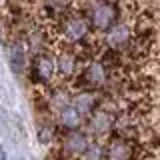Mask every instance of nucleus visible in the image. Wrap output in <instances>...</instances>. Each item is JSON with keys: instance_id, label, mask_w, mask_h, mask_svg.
Masks as SVG:
<instances>
[{"instance_id": "8", "label": "nucleus", "mask_w": 160, "mask_h": 160, "mask_svg": "<svg viewBox=\"0 0 160 160\" xmlns=\"http://www.w3.org/2000/svg\"><path fill=\"white\" fill-rule=\"evenodd\" d=\"M80 120H82V114H80L72 104L66 106L64 110H60V122H62L64 128H70V130L78 128L80 126Z\"/></svg>"}, {"instance_id": "3", "label": "nucleus", "mask_w": 160, "mask_h": 160, "mask_svg": "<svg viewBox=\"0 0 160 160\" xmlns=\"http://www.w3.org/2000/svg\"><path fill=\"white\" fill-rule=\"evenodd\" d=\"M90 32V22L82 16H70L66 22L62 24V36L68 42H82Z\"/></svg>"}, {"instance_id": "5", "label": "nucleus", "mask_w": 160, "mask_h": 160, "mask_svg": "<svg viewBox=\"0 0 160 160\" xmlns=\"http://www.w3.org/2000/svg\"><path fill=\"white\" fill-rule=\"evenodd\" d=\"M84 80L90 86H102L106 82V68L102 62H92L90 66L84 70Z\"/></svg>"}, {"instance_id": "11", "label": "nucleus", "mask_w": 160, "mask_h": 160, "mask_svg": "<svg viewBox=\"0 0 160 160\" xmlns=\"http://www.w3.org/2000/svg\"><path fill=\"white\" fill-rule=\"evenodd\" d=\"M56 68H58V72L62 74L64 78H68V76H72V74H74V68H76V60H74L72 54H62V56L58 58Z\"/></svg>"}, {"instance_id": "1", "label": "nucleus", "mask_w": 160, "mask_h": 160, "mask_svg": "<svg viewBox=\"0 0 160 160\" xmlns=\"http://www.w3.org/2000/svg\"><path fill=\"white\" fill-rule=\"evenodd\" d=\"M116 20H118V8L116 4L108 2V0H98L88 12L90 26L96 30H102V32H108L114 24H118Z\"/></svg>"}, {"instance_id": "2", "label": "nucleus", "mask_w": 160, "mask_h": 160, "mask_svg": "<svg viewBox=\"0 0 160 160\" xmlns=\"http://www.w3.org/2000/svg\"><path fill=\"white\" fill-rule=\"evenodd\" d=\"M134 40L136 38H134L132 26H130V24H124V22L114 24V26L106 32V44L110 48H114V50H122V48L132 46Z\"/></svg>"}, {"instance_id": "12", "label": "nucleus", "mask_w": 160, "mask_h": 160, "mask_svg": "<svg viewBox=\"0 0 160 160\" xmlns=\"http://www.w3.org/2000/svg\"><path fill=\"white\" fill-rule=\"evenodd\" d=\"M82 160H102V148L96 146V144H90L86 152L82 154Z\"/></svg>"}, {"instance_id": "4", "label": "nucleus", "mask_w": 160, "mask_h": 160, "mask_svg": "<svg viewBox=\"0 0 160 160\" xmlns=\"http://www.w3.org/2000/svg\"><path fill=\"white\" fill-rule=\"evenodd\" d=\"M106 156H108V160H130L132 158V146H130L128 140H124V138L112 140V142L108 144Z\"/></svg>"}, {"instance_id": "10", "label": "nucleus", "mask_w": 160, "mask_h": 160, "mask_svg": "<svg viewBox=\"0 0 160 160\" xmlns=\"http://www.w3.org/2000/svg\"><path fill=\"white\" fill-rule=\"evenodd\" d=\"M72 106L76 108L80 114H86V112H90V110H92V106H94V96H92L90 92H80L78 96L74 98Z\"/></svg>"}, {"instance_id": "7", "label": "nucleus", "mask_w": 160, "mask_h": 160, "mask_svg": "<svg viewBox=\"0 0 160 160\" xmlns=\"http://www.w3.org/2000/svg\"><path fill=\"white\" fill-rule=\"evenodd\" d=\"M88 146H90V144H88L86 136H84V134H80V132L70 134V136L66 138V144H64V148H66L70 154H74V156H82V154L86 152Z\"/></svg>"}, {"instance_id": "6", "label": "nucleus", "mask_w": 160, "mask_h": 160, "mask_svg": "<svg viewBox=\"0 0 160 160\" xmlns=\"http://www.w3.org/2000/svg\"><path fill=\"white\" fill-rule=\"evenodd\" d=\"M54 70H56V64L50 56H38L36 62H34V72H36L38 80H42V82H48L54 76Z\"/></svg>"}, {"instance_id": "9", "label": "nucleus", "mask_w": 160, "mask_h": 160, "mask_svg": "<svg viewBox=\"0 0 160 160\" xmlns=\"http://www.w3.org/2000/svg\"><path fill=\"white\" fill-rule=\"evenodd\" d=\"M90 126H92L94 132H106V130L112 126V116H110L108 112H104V110H98V112L92 116Z\"/></svg>"}]
</instances>
